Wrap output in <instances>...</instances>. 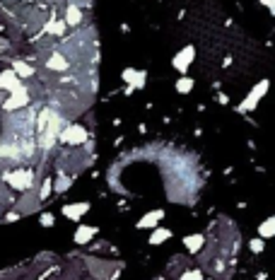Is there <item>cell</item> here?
Wrapping results in <instances>:
<instances>
[{"instance_id": "e0dca14e", "label": "cell", "mask_w": 275, "mask_h": 280, "mask_svg": "<svg viewBox=\"0 0 275 280\" xmlns=\"http://www.w3.org/2000/svg\"><path fill=\"white\" fill-rule=\"evenodd\" d=\"M65 22L60 20V22H51V25H44V31H49V34H63L65 31Z\"/></svg>"}, {"instance_id": "603a6c76", "label": "cell", "mask_w": 275, "mask_h": 280, "mask_svg": "<svg viewBox=\"0 0 275 280\" xmlns=\"http://www.w3.org/2000/svg\"><path fill=\"white\" fill-rule=\"evenodd\" d=\"M41 224H44V227H51V224H54V215H51V213L41 215Z\"/></svg>"}, {"instance_id": "cb8c5ba5", "label": "cell", "mask_w": 275, "mask_h": 280, "mask_svg": "<svg viewBox=\"0 0 275 280\" xmlns=\"http://www.w3.org/2000/svg\"><path fill=\"white\" fill-rule=\"evenodd\" d=\"M261 2H263V5H266V7L271 10V12L275 10V0H261Z\"/></svg>"}, {"instance_id": "7402d4cb", "label": "cell", "mask_w": 275, "mask_h": 280, "mask_svg": "<svg viewBox=\"0 0 275 280\" xmlns=\"http://www.w3.org/2000/svg\"><path fill=\"white\" fill-rule=\"evenodd\" d=\"M251 252L253 253L263 252V239H251Z\"/></svg>"}, {"instance_id": "5b68a950", "label": "cell", "mask_w": 275, "mask_h": 280, "mask_svg": "<svg viewBox=\"0 0 275 280\" xmlns=\"http://www.w3.org/2000/svg\"><path fill=\"white\" fill-rule=\"evenodd\" d=\"M193 56H195V49H193V46H186L181 54H176V56H174V68H176L179 73H186V70H189V65H191Z\"/></svg>"}, {"instance_id": "ac0fdd59", "label": "cell", "mask_w": 275, "mask_h": 280, "mask_svg": "<svg viewBox=\"0 0 275 280\" xmlns=\"http://www.w3.org/2000/svg\"><path fill=\"white\" fill-rule=\"evenodd\" d=\"M176 89H179L181 94H186V92H191V89H193V80H191V78H181V80L176 83Z\"/></svg>"}, {"instance_id": "5bb4252c", "label": "cell", "mask_w": 275, "mask_h": 280, "mask_svg": "<svg viewBox=\"0 0 275 280\" xmlns=\"http://www.w3.org/2000/svg\"><path fill=\"white\" fill-rule=\"evenodd\" d=\"M275 232V218H268L266 223L258 227V234H261V239H268V237H273Z\"/></svg>"}, {"instance_id": "6da1fadb", "label": "cell", "mask_w": 275, "mask_h": 280, "mask_svg": "<svg viewBox=\"0 0 275 280\" xmlns=\"http://www.w3.org/2000/svg\"><path fill=\"white\" fill-rule=\"evenodd\" d=\"M5 179L15 186V189H20V191H27L34 186V174L31 171H15V174H5Z\"/></svg>"}, {"instance_id": "9a60e30c", "label": "cell", "mask_w": 275, "mask_h": 280, "mask_svg": "<svg viewBox=\"0 0 275 280\" xmlns=\"http://www.w3.org/2000/svg\"><path fill=\"white\" fill-rule=\"evenodd\" d=\"M171 237V232L169 229H155L152 232V237H150V244H162V242H166Z\"/></svg>"}, {"instance_id": "ba28073f", "label": "cell", "mask_w": 275, "mask_h": 280, "mask_svg": "<svg viewBox=\"0 0 275 280\" xmlns=\"http://www.w3.org/2000/svg\"><path fill=\"white\" fill-rule=\"evenodd\" d=\"M165 218V213L162 210H150L142 220H138V229H145V227H155V224L160 223Z\"/></svg>"}, {"instance_id": "277c9868", "label": "cell", "mask_w": 275, "mask_h": 280, "mask_svg": "<svg viewBox=\"0 0 275 280\" xmlns=\"http://www.w3.org/2000/svg\"><path fill=\"white\" fill-rule=\"evenodd\" d=\"M84 138H87V133H84L82 126H78V123H75V126H70V128H65V131L60 133V140H63V142H68V145H80Z\"/></svg>"}, {"instance_id": "9c48e42d", "label": "cell", "mask_w": 275, "mask_h": 280, "mask_svg": "<svg viewBox=\"0 0 275 280\" xmlns=\"http://www.w3.org/2000/svg\"><path fill=\"white\" fill-rule=\"evenodd\" d=\"M20 87V80H17V75H15V70H5L2 75H0V89H17Z\"/></svg>"}, {"instance_id": "2e32d148", "label": "cell", "mask_w": 275, "mask_h": 280, "mask_svg": "<svg viewBox=\"0 0 275 280\" xmlns=\"http://www.w3.org/2000/svg\"><path fill=\"white\" fill-rule=\"evenodd\" d=\"M31 73H34V70L29 68L25 60H15V75H17V78H20V75H22V78H29Z\"/></svg>"}, {"instance_id": "7a4b0ae2", "label": "cell", "mask_w": 275, "mask_h": 280, "mask_svg": "<svg viewBox=\"0 0 275 280\" xmlns=\"http://www.w3.org/2000/svg\"><path fill=\"white\" fill-rule=\"evenodd\" d=\"M27 102H29L27 89H25V84H20L17 89H12V97H10L7 102H2V107H5L7 112H12V109H22Z\"/></svg>"}, {"instance_id": "44dd1931", "label": "cell", "mask_w": 275, "mask_h": 280, "mask_svg": "<svg viewBox=\"0 0 275 280\" xmlns=\"http://www.w3.org/2000/svg\"><path fill=\"white\" fill-rule=\"evenodd\" d=\"M179 280H203V276H200V271H189V273H184Z\"/></svg>"}, {"instance_id": "30bf717a", "label": "cell", "mask_w": 275, "mask_h": 280, "mask_svg": "<svg viewBox=\"0 0 275 280\" xmlns=\"http://www.w3.org/2000/svg\"><path fill=\"white\" fill-rule=\"evenodd\" d=\"M80 20H82V12H80V7L78 5H68V10H65V25H70V27H75V25H80Z\"/></svg>"}, {"instance_id": "8992f818", "label": "cell", "mask_w": 275, "mask_h": 280, "mask_svg": "<svg viewBox=\"0 0 275 280\" xmlns=\"http://www.w3.org/2000/svg\"><path fill=\"white\" fill-rule=\"evenodd\" d=\"M89 210V203H70V205H63V215L68 218V220H80L84 213Z\"/></svg>"}, {"instance_id": "52a82bcc", "label": "cell", "mask_w": 275, "mask_h": 280, "mask_svg": "<svg viewBox=\"0 0 275 280\" xmlns=\"http://www.w3.org/2000/svg\"><path fill=\"white\" fill-rule=\"evenodd\" d=\"M49 70H68V58L63 56V54H54L51 58H46V63H44Z\"/></svg>"}, {"instance_id": "8fae6325", "label": "cell", "mask_w": 275, "mask_h": 280, "mask_svg": "<svg viewBox=\"0 0 275 280\" xmlns=\"http://www.w3.org/2000/svg\"><path fill=\"white\" fill-rule=\"evenodd\" d=\"M94 234H97V227L82 224V227H78V232H75V242H78V244H84V242H89Z\"/></svg>"}, {"instance_id": "d4e9b609", "label": "cell", "mask_w": 275, "mask_h": 280, "mask_svg": "<svg viewBox=\"0 0 275 280\" xmlns=\"http://www.w3.org/2000/svg\"><path fill=\"white\" fill-rule=\"evenodd\" d=\"M17 218H20V215H17V213H10V215H7V218H5V220H7V223H15V220H17Z\"/></svg>"}, {"instance_id": "4fadbf2b", "label": "cell", "mask_w": 275, "mask_h": 280, "mask_svg": "<svg viewBox=\"0 0 275 280\" xmlns=\"http://www.w3.org/2000/svg\"><path fill=\"white\" fill-rule=\"evenodd\" d=\"M184 244H186V249L191 253H195L200 247H203V237L200 234H191V237H184Z\"/></svg>"}, {"instance_id": "3957f363", "label": "cell", "mask_w": 275, "mask_h": 280, "mask_svg": "<svg viewBox=\"0 0 275 280\" xmlns=\"http://www.w3.org/2000/svg\"><path fill=\"white\" fill-rule=\"evenodd\" d=\"M266 89H268V80L258 83V87H253V89H251V94L244 99V104L239 107V112H251V109H256V104H258V99L266 94Z\"/></svg>"}, {"instance_id": "7c38bea8", "label": "cell", "mask_w": 275, "mask_h": 280, "mask_svg": "<svg viewBox=\"0 0 275 280\" xmlns=\"http://www.w3.org/2000/svg\"><path fill=\"white\" fill-rule=\"evenodd\" d=\"M123 80L131 83L133 87H142V84H145V73H136L133 68H128V70L123 73Z\"/></svg>"}, {"instance_id": "ffe728a7", "label": "cell", "mask_w": 275, "mask_h": 280, "mask_svg": "<svg viewBox=\"0 0 275 280\" xmlns=\"http://www.w3.org/2000/svg\"><path fill=\"white\" fill-rule=\"evenodd\" d=\"M51 194V179H44V186L39 189V198H46Z\"/></svg>"}, {"instance_id": "d6986e66", "label": "cell", "mask_w": 275, "mask_h": 280, "mask_svg": "<svg viewBox=\"0 0 275 280\" xmlns=\"http://www.w3.org/2000/svg\"><path fill=\"white\" fill-rule=\"evenodd\" d=\"M70 184H73V181H70L68 176H58V181H55V191H58V194H60V191H68Z\"/></svg>"}]
</instances>
